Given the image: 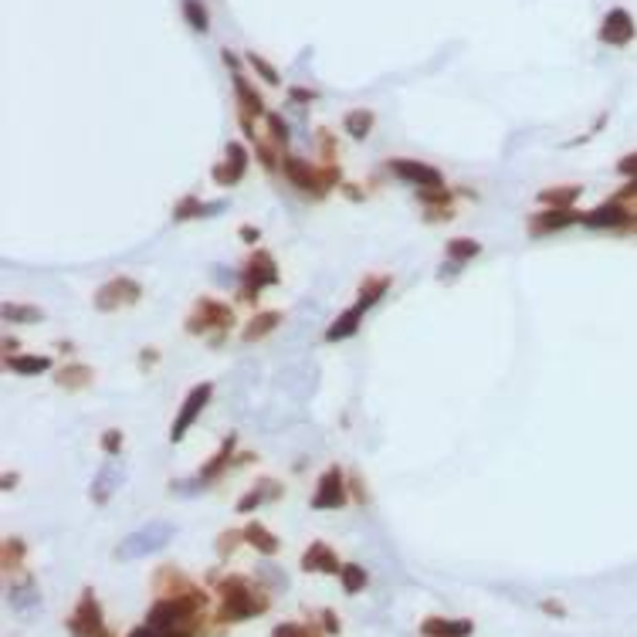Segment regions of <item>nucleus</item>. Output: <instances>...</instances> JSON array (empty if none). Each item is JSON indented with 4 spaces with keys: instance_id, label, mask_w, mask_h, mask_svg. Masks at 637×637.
Returning <instances> with one entry per match:
<instances>
[{
    "instance_id": "obj_1",
    "label": "nucleus",
    "mask_w": 637,
    "mask_h": 637,
    "mask_svg": "<svg viewBox=\"0 0 637 637\" xmlns=\"http://www.w3.org/2000/svg\"><path fill=\"white\" fill-rule=\"evenodd\" d=\"M211 583H214V593H217V613H214L217 627L244 624V621H255V617L271 611V593H268V586L255 583L251 576L211 573ZM214 624H211V631H214Z\"/></svg>"
},
{
    "instance_id": "obj_2",
    "label": "nucleus",
    "mask_w": 637,
    "mask_h": 637,
    "mask_svg": "<svg viewBox=\"0 0 637 637\" xmlns=\"http://www.w3.org/2000/svg\"><path fill=\"white\" fill-rule=\"evenodd\" d=\"M281 177L306 201H326L332 191H339V183L346 180L339 163H312V160L295 153L281 156Z\"/></svg>"
},
{
    "instance_id": "obj_3",
    "label": "nucleus",
    "mask_w": 637,
    "mask_h": 637,
    "mask_svg": "<svg viewBox=\"0 0 637 637\" xmlns=\"http://www.w3.org/2000/svg\"><path fill=\"white\" fill-rule=\"evenodd\" d=\"M234 326H238V312H234L230 302L217 299V295H201V299L193 302L191 312H187V318H183L187 336L207 339L211 349H217V346L224 343L228 332H234Z\"/></svg>"
},
{
    "instance_id": "obj_4",
    "label": "nucleus",
    "mask_w": 637,
    "mask_h": 637,
    "mask_svg": "<svg viewBox=\"0 0 637 637\" xmlns=\"http://www.w3.org/2000/svg\"><path fill=\"white\" fill-rule=\"evenodd\" d=\"M279 281H281V271H279L275 255H271L268 248H255V251H251V255L238 265V289H234V302H238V306L255 309L258 299H261V292L271 289V285H279Z\"/></svg>"
},
{
    "instance_id": "obj_5",
    "label": "nucleus",
    "mask_w": 637,
    "mask_h": 637,
    "mask_svg": "<svg viewBox=\"0 0 637 637\" xmlns=\"http://www.w3.org/2000/svg\"><path fill=\"white\" fill-rule=\"evenodd\" d=\"M177 535V525L170 523H150L142 525L140 533L126 535L119 546H115V563H129V560H142V556H153L163 546H170V539Z\"/></svg>"
},
{
    "instance_id": "obj_6",
    "label": "nucleus",
    "mask_w": 637,
    "mask_h": 637,
    "mask_svg": "<svg viewBox=\"0 0 637 637\" xmlns=\"http://www.w3.org/2000/svg\"><path fill=\"white\" fill-rule=\"evenodd\" d=\"M142 302V285L129 275H115V279L103 281L95 295H92V309L95 312H122V309H132Z\"/></svg>"
},
{
    "instance_id": "obj_7",
    "label": "nucleus",
    "mask_w": 637,
    "mask_h": 637,
    "mask_svg": "<svg viewBox=\"0 0 637 637\" xmlns=\"http://www.w3.org/2000/svg\"><path fill=\"white\" fill-rule=\"evenodd\" d=\"M383 170L397 180V183H407L414 191H431V187H447L445 173L431 163H421V160H410V156H390Z\"/></svg>"
},
{
    "instance_id": "obj_8",
    "label": "nucleus",
    "mask_w": 637,
    "mask_h": 637,
    "mask_svg": "<svg viewBox=\"0 0 637 637\" xmlns=\"http://www.w3.org/2000/svg\"><path fill=\"white\" fill-rule=\"evenodd\" d=\"M211 400H214V383L211 380H201L197 387L187 390V397H183V404H180V410H177V417L170 424V445H180V441L187 437V431L201 421V414L207 410Z\"/></svg>"
},
{
    "instance_id": "obj_9",
    "label": "nucleus",
    "mask_w": 637,
    "mask_h": 637,
    "mask_svg": "<svg viewBox=\"0 0 637 637\" xmlns=\"http://www.w3.org/2000/svg\"><path fill=\"white\" fill-rule=\"evenodd\" d=\"M353 498H349V485H346V472L339 465H329L326 472L318 475L316 492L309 498V509L316 512H339L346 509Z\"/></svg>"
},
{
    "instance_id": "obj_10",
    "label": "nucleus",
    "mask_w": 637,
    "mask_h": 637,
    "mask_svg": "<svg viewBox=\"0 0 637 637\" xmlns=\"http://www.w3.org/2000/svg\"><path fill=\"white\" fill-rule=\"evenodd\" d=\"M64 627H68V637H99L103 634L105 613H103L99 597H95V590H89V586L82 590V597H78V603L72 607Z\"/></svg>"
},
{
    "instance_id": "obj_11",
    "label": "nucleus",
    "mask_w": 637,
    "mask_h": 637,
    "mask_svg": "<svg viewBox=\"0 0 637 637\" xmlns=\"http://www.w3.org/2000/svg\"><path fill=\"white\" fill-rule=\"evenodd\" d=\"M576 224H583V211L580 207H543V211H533L525 217V234L539 241V238L570 230Z\"/></svg>"
},
{
    "instance_id": "obj_12",
    "label": "nucleus",
    "mask_w": 637,
    "mask_h": 637,
    "mask_svg": "<svg viewBox=\"0 0 637 637\" xmlns=\"http://www.w3.org/2000/svg\"><path fill=\"white\" fill-rule=\"evenodd\" d=\"M248 166H251V150L241 140H230L224 146V160L211 166V180L220 183V187H238L244 173H248Z\"/></svg>"
},
{
    "instance_id": "obj_13",
    "label": "nucleus",
    "mask_w": 637,
    "mask_h": 637,
    "mask_svg": "<svg viewBox=\"0 0 637 637\" xmlns=\"http://www.w3.org/2000/svg\"><path fill=\"white\" fill-rule=\"evenodd\" d=\"M597 38H600V44H607V48H627V44L637 38L634 14L627 11V7H611V11L603 14V21H600Z\"/></svg>"
},
{
    "instance_id": "obj_14",
    "label": "nucleus",
    "mask_w": 637,
    "mask_h": 637,
    "mask_svg": "<svg viewBox=\"0 0 637 637\" xmlns=\"http://www.w3.org/2000/svg\"><path fill=\"white\" fill-rule=\"evenodd\" d=\"M634 214V207L621 204V201H603L597 204L593 211H583V224L580 228H590V230H611V234H621L627 228V220Z\"/></svg>"
},
{
    "instance_id": "obj_15",
    "label": "nucleus",
    "mask_w": 637,
    "mask_h": 637,
    "mask_svg": "<svg viewBox=\"0 0 637 637\" xmlns=\"http://www.w3.org/2000/svg\"><path fill=\"white\" fill-rule=\"evenodd\" d=\"M238 451H241V447H238V434H228V437L220 441V447H217L214 455H211V458L201 465L197 478H201L207 488H211L214 482H220V478H224V475L234 468V461H238Z\"/></svg>"
},
{
    "instance_id": "obj_16",
    "label": "nucleus",
    "mask_w": 637,
    "mask_h": 637,
    "mask_svg": "<svg viewBox=\"0 0 637 637\" xmlns=\"http://www.w3.org/2000/svg\"><path fill=\"white\" fill-rule=\"evenodd\" d=\"M299 570L302 573H322V576H339L343 573V560L336 556V549L329 543H309L306 553H302V560H299Z\"/></svg>"
},
{
    "instance_id": "obj_17",
    "label": "nucleus",
    "mask_w": 637,
    "mask_h": 637,
    "mask_svg": "<svg viewBox=\"0 0 637 637\" xmlns=\"http://www.w3.org/2000/svg\"><path fill=\"white\" fill-rule=\"evenodd\" d=\"M281 322H285V312H281V309H261V312H255L251 318H244L238 339H241V346L265 343L271 332L281 329Z\"/></svg>"
},
{
    "instance_id": "obj_18",
    "label": "nucleus",
    "mask_w": 637,
    "mask_h": 637,
    "mask_svg": "<svg viewBox=\"0 0 637 637\" xmlns=\"http://www.w3.org/2000/svg\"><path fill=\"white\" fill-rule=\"evenodd\" d=\"M52 383L58 390H64V394H82V390H89L92 383H95V370H92L89 363H82V359H68L62 367H54Z\"/></svg>"
},
{
    "instance_id": "obj_19",
    "label": "nucleus",
    "mask_w": 637,
    "mask_h": 637,
    "mask_svg": "<svg viewBox=\"0 0 637 637\" xmlns=\"http://www.w3.org/2000/svg\"><path fill=\"white\" fill-rule=\"evenodd\" d=\"M281 495H285V485H281L279 478H258V482L238 498L234 512H238V515H251V512H258L265 502H279Z\"/></svg>"
},
{
    "instance_id": "obj_20",
    "label": "nucleus",
    "mask_w": 637,
    "mask_h": 637,
    "mask_svg": "<svg viewBox=\"0 0 637 637\" xmlns=\"http://www.w3.org/2000/svg\"><path fill=\"white\" fill-rule=\"evenodd\" d=\"M363 316H367V309L359 306V302H353L349 309H343V312H339V316H336L329 326H326V332H322V343L336 346V343H346V339H353V336L359 332V326H363Z\"/></svg>"
},
{
    "instance_id": "obj_21",
    "label": "nucleus",
    "mask_w": 637,
    "mask_h": 637,
    "mask_svg": "<svg viewBox=\"0 0 637 637\" xmlns=\"http://www.w3.org/2000/svg\"><path fill=\"white\" fill-rule=\"evenodd\" d=\"M228 211V201H201V197H180L177 204H173V220L183 224V220H204V217H214V214H224Z\"/></svg>"
},
{
    "instance_id": "obj_22",
    "label": "nucleus",
    "mask_w": 637,
    "mask_h": 637,
    "mask_svg": "<svg viewBox=\"0 0 637 637\" xmlns=\"http://www.w3.org/2000/svg\"><path fill=\"white\" fill-rule=\"evenodd\" d=\"M4 370L14 377H44V373H54V359L48 353H14V357H4Z\"/></svg>"
},
{
    "instance_id": "obj_23",
    "label": "nucleus",
    "mask_w": 637,
    "mask_h": 637,
    "mask_svg": "<svg viewBox=\"0 0 637 637\" xmlns=\"http://www.w3.org/2000/svg\"><path fill=\"white\" fill-rule=\"evenodd\" d=\"M475 624L465 621V617H441V613H431L421 621V637H472Z\"/></svg>"
},
{
    "instance_id": "obj_24",
    "label": "nucleus",
    "mask_w": 637,
    "mask_h": 637,
    "mask_svg": "<svg viewBox=\"0 0 637 637\" xmlns=\"http://www.w3.org/2000/svg\"><path fill=\"white\" fill-rule=\"evenodd\" d=\"M122 478H126V472H122V465H115V458H109L99 468V475H95V485H92V505H99L103 509L105 502L115 495V488L122 485Z\"/></svg>"
},
{
    "instance_id": "obj_25",
    "label": "nucleus",
    "mask_w": 637,
    "mask_h": 637,
    "mask_svg": "<svg viewBox=\"0 0 637 637\" xmlns=\"http://www.w3.org/2000/svg\"><path fill=\"white\" fill-rule=\"evenodd\" d=\"M583 197V183H553L535 193V207H576Z\"/></svg>"
},
{
    "instance_id": "obj_26",
    "label": "nucleus",
    "mask_w": 637,
    "mask_h": 637,
    "mask_svg": "<svg viewBox=\"0 0 637 637\" xmlns=\"http://www.w3.org/2000/svg\"><path fill=\"white\" fill-rule=\"evenodd\" d=\"M153 586L160 597H173V593H191V590H197V583H193L191 576L180 573L177 566H160V570H153Z\"/></svg>"
},
{
    "instance_id": "obj_27",
    "label": "nucleus",
    "mask_w": 637,
    "mask_h": 637,
    "mask_svg": "<svg viewBox=\"0 0 637 637\" xmlns=\"http://www.w3.org/2000/svg\"><path fill=\"white\" fill-rule=\"evenodd\" d=\"M390 289H394V279H390V275H367L357 289V302L370 312V309H377L383 299H387Z\"/></svg>"
},
{
    "instance_id": "obj_28",
    "label": "nucleus",
    "mask_w": 637,
    "mask_h": 637,
    "mask_svg": "<svg viewBox=\"0 0 637 637\" xmlns=\"http://www.w3.org/2000/svg\"><path fill=\"white\" fill-rule=\"evenodd\" d=\"M244 546H251L258 556H279L281 549V539L268 525L261 523H248L244 525Z\"/></svg>"
},
{
    "instance_id": "obj_29",
    "label": "nucleus",
    "mask_w": 637,
    "mask_h": 637,
    "mask_svg": "<svg viewBox=\"0 0 637 637\" xmlns=\"http://www.w3.org/2000/svg\"><path fill=\"white\" fill-rule=\"evenodd\" d=\"M0 316H4L7 326H41L48 318V312L41 306H31V302H4Z\"/></svg>"
},
{
    "instance_id": "obj_30",
    "label": "nucleus",
    "mask_w": 637,
    "mask_h": 637,
    "mask_svg": "<svg viewBox=\"0 0 637 637\" xmlns=\"http://www.w3.org/2000/svg\"><path fill=\"white\" fill-rule=\"evenodd\" d=\"M485 248L478 238H447L445 244V258L451 261V265H468V261H475V258L482 255Z\"/></svg>"
},
{
    "instance_id": "obj_31",
    "label": "nucleus",
    "mask_w": 637,
    "mask_h": 637,
    "mask_svg": "<svg viewBox=\"0 0 637 637\" xmlns=\"http://www.w3.org/2000/svg\"><path fill=\"white\" fill-rule=\"evenodd\" d=\"M373 126H377V115H373V109H349V113L343 115V129L349 140L363 142L367 136L373 132Z\"/></svg>"
},
{
    "instance_id": "obj_32",
    "label": "nucleus",
    "mask_w": 637,
    "mask_h": 637,
    "mask_svg": "<svg viewBox=\"0 0 637 637\" xmlns=\"http://www.w3.org/2000/svg\"><path fill=\"white\" fill-rule=\"evenodd\" d=\"M27 560V543L21 535H7L4 543H0V563H4V570L11 573L17 566H24Z\"/></svg>"
},
{
    "instance_id": "obj_33",
    "label": "nucleus",
    "mask_w": 637,
    "mask_h": 637,
    "mask_svg": "<svg viewBox=\"0 0 637 637\" xmlns=\"http://www.w3.org/2000/svg\"><path fill=\"white\" fill-rule=\"evenodd\" d=\"M339 583H343V590L349 593V597H357V593H363V590L370 586V573H367L359 563H343Z\"/></svg>"
},
{
    "instance_id": "obj_34",
    "label": "nucleus",
    "mask_w": 637,
    "mask_h": 637,
    "mask_svg": "<svg viewBox=\"0 0 637 637\" xmlns=\"http://www.w3.org/2000/svg\"><path fill=\"white\" fill-rule=\"evenodd\" d=\"M183 17H187V24H191L197 34H207V31H211V11H207L204 0H183Z\"/></svg>"
},
{
    "instance_id": "obj_35",
    "label": "nucleus",
    "mask_w": 637,
    "mask_h": 637,
    "mask_svg": "<svg viewBox=\"0 0 637 637\" xmlns=\"http://www.w3.org/2000/svg\"><path fill=\"white\" fill-rule=\"evenodd\" d=\"M261 122H265V129H268V140L289 153V140H292V129H289V122H285L279 113H271V109H268V115L261 119Z\"/></svg>"
},
{
    "instance_id": "obj_36",
    "label": "nucleus",
    "mask_w": 637,
    "mask_h": 637,
    "mask_svg": "<svg viewBox=\"0 0 637 637\" xmlns=\"http://www.w3.org/2000/svg\"><path fill=\"white\" fill-rule=\"evenodd\" d=\"M11 603L17 611H31L38 607V590H34V580H24V583L11 586Z\"/></svg>"
},
{
    "instance_id": "obj_37",
    "label": "nucleus",
    "mask_w": 637,
    "mask_h": 637,
    "mask_svg": "<svg viewBox=\"0 0 637 637\" xmlns=\"http://www.w3.org/2000/svg\"><path fill=\"white\" fill-rule=\"evenodd\" d=\"M244 543V529H228V533H220L214 539V553L217 560H230L234 556V549Z\"/></svg>"
},
{
    "instance_id": "obj_38",
    "label": "nucleus",
    "mask_w": 637,
    "mask_h": 637,
    "mask_svg": "<svg viewBox=\"0 0 637 637\" xmlns=\"http://www.w3.org/2000/svg\"><path fill=\"white\" fill-rule=\"evenodd\" d=\"M244 62H248V64H251V68H255V75L261 78V82H268V85H281L279 68H275V64H271V62H265V58H261V54H258V52H248V54H244Z\"/></svg>"
},
{
    "instance_id": "obj_39",
    "label": "nucleus",
    "mask_w": 637,
    "mask_h": 637,
    "mask_svg": "<svg viewBox=\"0 0 637 637\" xmlns=\"http://www.w3.org/2000/svg\"><path fill=\"white\" fill-rule=\"evenodd\" d=\"M271 637H326V631L318 624H295V621H285L271 631Z\"/></svg>"
},
{
    "instance_id": "obj_40",
    "label": "nucleus",
    "mask_w": 637,
    "mask_h": 637,
    "mask_svg": "<svg viewBox=\"0 0 637 637\" xmlns=\"http://www.w3.org/2000/svg\"><path fill=\"white\" fill-rule=\"evenodd\" d=\"M122 445H126V434L119 431V427H105L99 434V447L105 451V458H119L122 455Z\"/></svg>"
},
{
    "instance_id": "obj_41",
    "label": "nucleus",
    "mask_w": 637,
    "mask_h": 637,
    "mask_svg": "<svg viewBox=\"0 0 637 637\" xmlns=\"http://www.w3.org/2000/svg\"><path fill=\"white\" fill-rule=\"evenodd\" d=\"M346 485H349V498H353L357 505H370V492H367V482H363V475L349 472V475H346Z\"/></svg>"
},
{
    "instance_id": "obj_42",
    "label": "nucleus",
    "mask_w": 637,
    "mask_h": 637,
    "mask_svg": "<svg viewBox=\"0 0 637 637\" xmlns=\"http://www.w3.org/2000/svg\"><path fill=\"white\" fill-rule=\"evenodd\" d=\"M160 359H163L160 346H142L140 357H136V367H140L142 373H153V367H160Z\"/></svg>"
},
{
    "instance_id": "obj_43",
    "label": "nucleus",
    "mask_w": 637,
    "mask_h": 637,
    "mask_svg": "<svg viewBox=\"0 0 637 637\" xmlns=\"http://www.w3.org/2000/svg\"><path fill=\"white\" fill-rule=\"evenodd\" d=\"M318 627L326 631V637H339V634H343V624H339V613L329 611V607H326V611L318 613Z\"/></svg>"
},
{
    "instance_id": "obj_44",
    "label": "nucleus",
    "mask_w": 637,
    "mask_h": 637,
    "mask_svg": "<svg viewBox=\"0 0 637 637\" xmlns=\"http://www.w3.org/2000/svg\"><path fill=\"white\" fill-rule=\"evenodd\" d=\"M318 150H322V163H336V140H332V132L326 126L318 129Z\"/></svg>"
},
{
    "instance_id": "obj_45",
    "label": "nucleus",
    "mask_w": 637,
    "mask_h": 637,
    "mask_svg": "<svg viewBox=\"0 0 637 637\" xmlns=\"http://www.w3.org/2000/svg\"><path fill=\"white\" fill-rule=\"evenodd\" d=\"M458 214V207H434V211H424L421 220L424 224H447V220H455Z\"/></svg>"
},
{
    "instance_id": "obj_46",
    "label": "nucleus",
    "mask_w": 637,
    "mask_h": 637,
    "mask_svg": "<svg viewBox=\"0 0 637 637\" xmlns=\"http://www.w3.org/2000/svg\"><path fill=\"white\" fill-rule=\"evenodd\" d=\"M613 201H621V204L634 207V211H637V180H627V183H621V187H617V193H613Z\"/></svg>"
},
{
    "instance_id": "obj_47",
    "label": "nucleus",
    "mask_w": 637,
    "mask_h": 637,
    "mask_svg": "<svg viewBox=\"0 0 637 637\" xmlns=\"http://www.w3.org/2000/svg\"><path fill=\"white\" fill-rule=\"evenodd\" d=\"M613 170H617V177H624V180H637V150H634V153L621 156Z\"/></svg>"
},
{
    "instance_id": "obj_48",
    "label": "nucleus",
    "mask_w": 637,
    "mask_h": 637,
    "mask_svg": "<svg viewBox=\"0 0 637 637\" xmlns=\"http://www.w3.org/2000/svg\"><path fill=\"white\" fill-rule=\"evenodd\" d=\"M339 193H343L346 201H353V204H359V201H367V191L359 187L357 180H343V183H339Z\"/></svg>"
},
{
    "instance_id": "obj_49",
    "label": "nucleus",
    "mask_w": 637,
    "mask_h": 637,
    "mask_svg": "<svg viewBox=\"0 0 637 637\" xmlns=\"http://www.w3.org/2000/svg\"><path fill=\"white\" fill-rule=\"evenodd\" d=\"M318 99V92H312V89H302V85H292L289 89V103H295V105H312Z\"/></svg>"
},
{
    "instance_id": "obj_50",
    "label": "nucleus",
    "mask_w": 637,
    "mask_h": 637,
    "mask_svg": "<svg viewBox=\"0 0 637 637\" xmlns=\"http://www.w3.org/2000/svg\"><path fill=\"white\" fill-rule=\"evenodd\" d=\"M539 611L549 613V617H556V621H563V617H566V607H563L560 600H553V597L539 600Z\"/></svg>"
},
{
    "instance_id": "obj_51",
    "label": "nucleus",
    "mask_w": 637,
    "mask_h": 637,
    "mask_svg": "<svg viewBox=\"0 0 637 637\" xmlns=\"http://www.w3.org/2000/svg\"><path fill=\"white\" fill-rule=\"evenodd\" d=\"M238 238L255 248V244L261 241V228H258V224H241V228H238Z\"/></svg>"
},
{
    "instance_id": "obj_52",
    "label": "nucleus",
    "mask_w": 637,
    "mask_h": 637,
    "mask_svg": "<svg viewBox=\"0 0 637 637\" xmlns=\"http://www.w3.org/2000/svg\"><path fill=\"white\" fill-rule=\"evenodd\" d=\"M126 637H163V634H160L156 627H150V624H140V627H132Z\"/></svg>"
},
{
    "instance_id": "obj_53",
    "label": "nucleus",
    "mask_w": 637,
    "mask_h": 637,
    "mask_svg": "<svg viewBox=\"0 0 637 637\" xmlns=\"http://www.w3.org/2000/svg\"><path fill=\"white\" fill-rule=\"evenodd\" d=\"M14 353H24V346L17 343L14 336H4V357H14Z\"/></svg>"
},
{
    "instance_id": "obj_54",
    "label": "nucleus",
    "mask_w": 637,
    "mask_h": 637,
    "mask_svg": "<svg viewBox=\"0 0 637 637\" xmlns=\"http://www.w3.org/2000/svg\"><path fill=\"white\" fill-rule=\"evenodd\" d=\"M17 482H21V475H17V472H4V492H14Z\"/></svg>"
},
{
    "instance_id": "obj_55",
    "label": "nucleus",
    "mask_w": 637,
    "mask_h": 637,
    "mask_svg": "<svg viewBox=\"0 0 637 637\" xmlns=\"http://www.w3.org/2000/svg\"><path fill=\"white\" fill-rule=\"evenodd\" d=\"M621 238H637V211L631 214V220H627V228L621 230Z\"/></svg>"
},
{
    "instance_id": "obj_56",
    "label": "nucleus",
    "mask_w": 637,
    "mask_h": 637,
    "mask_svg": "<svg viewBox=\"0 0 637 637\" xmlns=\"http://www.w3.org/2000/svg\"><path fill=\"white\" fill-rule=\"evenodd\" d=\"M163 637H201L197 631H166Z\"/></svg>"
},
{
    "instance_id": "obj_57",
    "label": "nucleus",
    "mask_w": 637,
    "mask_h": 637,
    "mask_svg": "<svg viewBox=\"0 0 637 637\" xmlns=\"http://www.w3.org/2000/svg\"><path fill=\"white\" fill-rule=\"evenodd\" d=\"M58 349H62V353H75V343H72V339H62Z\"/></svg>"
},
{
    "instance_id": "obj_58",
    "label": "nucleus",
    "mask_w": 637,
    "mask_h": 637,
    "mask_svg": "<svg viewBox=\"0 0 637 637\" xmlns=\"http://www.w3.org/2000/svg\"><path fill=\"white\" fill-rule=\"evenodd\" d=\"M99 637H115V634H113V631H109V627H105V631H103V634H99Z\"/></svg>"
}]
</instances>
